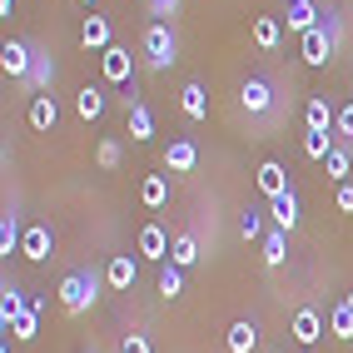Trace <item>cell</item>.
Listing matches in <instances>:
<instances>
[{
    "label": "cell",
    "instance_id": "1",
    "mask_svg": "<svg viewBox=\"0 0 353 353\" xmlns=\"http://www.w3.org/2000/svg\"><path fill=\"white\" fill-rule=\"evenodd\" d=\"M100 284H110V279H105V274H95V269L65 274V284H60V309H65V314H85L90 303L100 299Z\"/></svg>",
    "mask_w": 353,
    "mask_h": 353
},
{
    "label": "cell",
    "instance_id": "2",
    "mask_svg": "<svg viewBox=\"0 0 353 353\" xmlns=\"http://www.w3.org/2000/svg\"><path fill=\"white\" fill-rule=\"evenodd\" d=\"M145 60H150V70H170L174 60H179V40H174V30H170V20H154V26L145 30Z\"/></svg>",
    "mask_w": 353,
    "mask_h": 353
},
{
    "label": "cell",
    "instance_id": "3",
    "mask_svg": "<svg viewBox=\"0 0 353 353\" xmlns=\"http://www.w3.org/2000/svg\"><path fill=\"white\" fill-rule=\"evenodd\" d=\"M130 75H134L130 45H110V50L100 55V80H105V85H130Z\"/></svg>",
    "mask_w": 353,
    "mask_h": 353
},
{
    "label": "cell",
    "instance_id": "4",
    "mask_svg": "<svg viewBox=\"0 0 353 353\" xmlns=\"http://www.w3.org/2000/svg\"><path fill=\"white\" fill-rule=\"evenodd\" d=\"M30 65H35V45H26V40L0 45V70H6L10 80H30Z\"/></svg>",
    "mask_w": 353,
    "mask_h": 353
},
{
    "label": "cell",
    "instance_id": "5",
    "mask_svg": "<svg viewBox=\"0 0 353 353\" xmlns=\"http://www.w3.org/2000/svg\"><path fill=\"white\" fill-rule=\"evenodd\" d=\"M299 40H303V65H328L334 50H339L334 35H328V26H314L309 35H299Z\"/></svg>",
    "mask_w": 353,
    "mask_h": 353
},
{
    "label": "cell",
    "instance_id": "6",
    "mask_svg": "<svg viewBox=\"0 0 353 353\" xmlns=\"http://www.w3.org/2000/svg\"><path fill=\"white\" fill-rule=\"evenodd\" d=\"M80 45L85 50H110L114 45V30H110V15H85V26H80Z\"/></svg>",
    "mask_w": 353,
    "mask_h": 353
},
{
    "label": "cell",
    "instance_id": "7",
    "mask_svg": "<svg viewBox=\"0 0 353 353\" xmlns=\"http://www.w3.org/2000/svg\"><path fill=\"white\" fill-rule=\"evenodd\" d=\"M289 334H294L303 348H314V343L323 339V314H319V309H299L294 323H289Z\"/></svg>",
    "mask_w": 353,
    "mask_h": 353
},
{
    "label": "cell",
    "instance_id": "8",
    "mask_svg": "<svg viewBox=\"0 0 353 353\" xmlns=\"http://www.w3.org/2000/svg\"><path fill=\"white\" fill-rule=\"evenodd\" d=\"M50 249H55V234H50V224H30V229H26V239H20V254L40 264V259H50Z\"/></svg>",
    "mask_w": 353,
    "mask_h": 353
},
{
    "label": "cell",
    "instance_id": "9",
    "mask_svg": "<svg viewBox=\"0 0 353 353\" xmlns=\"http://www.w3.org/2000/svg\"><path fill=\"white\" fill-rule=\"evenodd\" d=\"M254 179H259V190H264V199H279V194H289V174H284V164H279V159H264Z\"/></svg>",
    "mask_w": 353,
    "mask_h": 353
},
{
    "label": "cell",
    "instance_id": "10",
    "mask_svg": "<svg viewBox=\"0 0 353 353\" xmlns=\"http://www.w3.org/2000/svg\"><path fill=\"white\" fill-rule=\"evenodd\" d=\"M199 164V150H194V139H174L170 150H164V170H174V174H190Z\"/></svg>",
    "mask_w": 353,
    "mask_h": 353
},
{
    "label": "cell",
    "instance_id": "11",
    "mask_svg": "<svg viewBox=\"0 0 353 353\" xmlns=\"http://www.w3.org/2000/svg\"><path fill=\"white\" fill-rule=\"evenodd\" d=\"M289 30L294 35H309L314 26H323V20H319V6H314V0H289Z\"/></svg>",
    "mask_w": 353,
    "mask_h": 353
},
{
    "label": "cell",
    "instance_id": "12",
    "mask_svg": "<svg viewBox=\"0 0 353 353\" xmlns=\"http://www.w3.org/2000/svg\"><path fill=\"white\" fill-rule=\"evenodd\" d=\"M179 110L190 114V120H209V90L199 80H190V85L179 90Z\"/></svg>",
    "mask_w": 353,
    "mask_h": 353
},
{
    "label": "cell",
    "instance_id": "13",
    "mask_svg": "<svg viewBox=\"0 0 353 353\" xmlns=\"http://www.w3.org/2000/svg\"><path fill=\"white\" fill-rule=\"evenodd\" d=\"M239 100H244V110H249V114H269V105H274V90H269V80H244Z\"/></svg>",
    "mask_w": 353,
    "mask_h": 353
},
{
    "label": "cell",
    "instance_id": "14",
    "mask_svg": "<svg viewBox=\"0 0 353 353\" xmlns=\"http://www.w3.org/2000/svg\"><path fill=\"white\" fill-rule=\"evenodd\" d=\"M224 348H229V353H254V348H259V328H254L249 319L229 323V334H224Z\"/></svg>",
    "mask_w": 353,
    "mask_h": 353
},
{
    "label": "cell",
    "instance_id": "15",
    "mask_svg": "<svg viewBox=\"0 0 353 353\" xmlns=\"http://www.w3.org/2000/svg\"><path fill=\"white\" fill-rule=\"evenodd\" d=\"M105 279H110V289H130L134 279H139V264H134L130 254H114L110 264H105Z\"/></svg>",
    "mask_w": 353,
    "mask_h": 353
},
{
    "label": "cell",
    "instance_id": "16",
    "mask_svg": "<svg viewBox=\"0 0 353 353\" xmlns=\"http://www.w3.org/2000/svg\"><path fill=\"white\" fill-rule=\"evenodd\" d=\"M170 234H164L159 224H145V229H139V254H145V259H170Z\"/></svg>",
    "mask_w": 353,
    "mask_h": 353
},
{
    "label": "cell",
    "instance_id": "17",
    "mask_svg": "<svg viewBox=\"0 0 353 353\" xmlns=\"http://www.w3.org/2000/svg\"><path fill=\"white\" fill-rule=\"evenodd\" d=\"M269 214H274V229H294L299 224V194L289 190V194H279V199H269Z\"/></svg>",
    "mask_w": 353,
    "mask_h": 353
},
{
    "label": "cell",
    "instance_id": "18",
    "mask_svg": "<svg viewBox=\"0 0 353 353\" xmlns=\"http://www.w3.org/2000/svg\"><path fill=\"white\" fill-rule=\"evenodd\" d=\"M10 334H15L20 343H30V339L40 334V299H30V303H26V309H20V314H15V323H10Z\"/></svg>",
    "mask_w": 353,
    "mask_h": 353
},
{
    "label": "cell",
    "instance_id": "19",
    "mask_svg": "<svg viewBox=\"0 0 353 353\" xmlns=\"http://www.w3.org/2000/svg\"><path fill=\"white\" fill-rule=\"evenodd\" d=\"M130 139H139V145H145V139H154V110H150L145 100L130 105Z\"/></svg>",
    "mask_w": 353,
    "mask_h": 353
},
{
    "label": "cell",
    "instance_id": "20",
    "mask_svg": "<svg viewBox=\"0 0 353 353\" xmlns=\"http://www.w3.org/2000/svg\"><path fill=\"white\" fill-rule=\"evenodd\" d=\"M139 204H145V209H164V204H170V179H164V174H145V184H139Z\"/></svg>",
    "mask_w": 353,
    "mask_h": 353
},
{
    "label": "cell",
    "instance_id": "21",
    "mask_svg": "<svg viewBox=\"0 0 353 353\" xmlns=\"http://www.w3.org/2000/svg\"><path fill=\"white\" fill-rule=\"evenodd\" d=\"M55 120H60L55 95H35L30 100V130H55Z\"/></svg>",
    "mask_w": 353,
    "mask_h": 353
},
{
    "label": "cell",
    "instance_id": "22",
    "mask_svg": "<svg viewBox=\"0 0 353 353\" xmlns=\"http://www.w3.org/2000/svg\"><path fill=\"white\" fill-rule=\"evenodd\" d=\"M75 114H80V120H100V114H105V90L100 85H85L75 95Z\"/></svg>",
    "mask_w": 353,
    "mask_h": 353
},
{
    "label": "cell",
    "instance_id": "23",
    "mask_svg": "<svg viewBox=\"0 0 353 353\" xmlns=\"http://www.w3.org/2000/svg\"><path fill=\"white\" fill-rule=\"evenodd\" d=\"M279 40H284V26H279L274 15H254V45L259 50H274Z\"/></svg>",
    "mask_w": 353,
    "mask_h": 353
},
{
    "label": "cell",
    "instance_id": "24",
    "mask_svg": "<svg viewBox=\"0 0 353 353\" xmlns=\"http://www.w3.org/2000/svg\"><path fill=\"white\" fill-rule=\"evenodd\" d=\"M50 80H55V60L50 55H45V50H35V65H30V90H35V95H45V90H50Z\"/></svg>",
    "mask_w": 353,
    "mask_h": 353
},
{
    "label": "cell",
    "instance_id": "25",
    "mask_svg": "<svg viewBox=\"0 0 353 353\" xmlns=\"http://www.w3.org/2000/svg\"><path fill=\"white\" fill-rule=\"evenodd\" d=\"M289 259V239H284V229H269L264 234V269H279Z\"/></svg>",
    "mask_w": 353,
    "mask_h": 353
},
{
    "label": "cell",
    "instance_id": "26",
    "mask_svg": "<svg viewBox=\"0 0 353 353\" xmlns=\"http://www.w3.org/2000/svg\"><path fill=\"white\" fill-rule=\"evenodd\" d=\"M334 120H339V114L328 110V100H323V95H314L309 105H303V125H309V130H328Z\"/></svg>",
    "mask_w": 353,
    "mask_h": 353
},
{
    "label": "cell",
    "instance_id": "27",
    "mask_svg": "<svg viewBox=\"0 0 353 353\" xmlns=\"http://www.w3.org/2000/svg\"><path fill=\"white\" fill-rule=\"evenodd\" d=\"M20 239H26V229H20V214H6L0 219V254H20Z\"/></svg>",
    "mask_w": 353,
    "mask_h": 353
},
{
    "label": "cell",
    "instance_id": "28",
    "mask_svg": "<svg viewBox=\"0 0 353 353\" xmlns=\"http://www.w3.org/2000/svg\"><path fill=\"white\" fill-rule=\"evenodd\" d=\"M328 334L353 343V309H348V303H334V309H328Z\"/></svg>",
    "mask_w": 353,
    "mask_h": 353
},
{
    "label": "cell",
    "instance_id": "29",
    "mask_svg": "<svg viewBox=\"0 0 353 353\" xmlns=\"http://www.w3.org/2000/svg\"><path fill=\"white\" fill-rule=\"evenodd\" d=\"M303 154H309V159H328V154H334V134H328V130H303Z\"/></svg>",
    "mask_w": 353,
    "mask_h": 353
},
{
    "label": "cell",
    "instance_id": "30",
    "mask_svg": "<svg viewBox=\"0 0 353 353\" xmlns=\"http://www.w3.org/2000/svg\"><path fill=\"white\" fill-rule=\"evenodd\" d=\"M26 303H30L26 294H20L15 284H6V289H0V323H6V328H10V323H15V314H20V309H26Z\"/></svg>",
    "mask_w": 353,
    "mask_h": 353
},
{
    "label": "cell",
    "instance_id": "31",
    "mask_svg": "<svg viewBox=\"0 0 353 353\" xmlns=\"http://www.w3.org/2000/svg\"><path fill=\"white\" fill-rule=\"evenodd\" d=\"M194 259H199V244H194V234H179V239H174V249H170V264L190 269Z\"/></svg>",
    "mask_w": 353,
    "mask_h": 353
},
{
    "label": "cell",
    "instance_id": "32",
    "mask_svg": "<svg viewBox=\"0 0 353 353\" xmlns=\"http://www.w3.org/2000/svg\"><path fill=\"white\" fill-rule=\"evenodd\" d=\"M179 289H184L179 264H164V269H159V294H164V299H179Z\"/></svg>",
    "mask_w": 353,
    "mask_h": 353
},
{
    "label": "cell",
    "instance_id": "33",
    "mask_svg": "<svg viewBox=\"0 0 353 353\" xmlns=\"http://www.w3.org/2000/svg\"><path fill=\"white\" fill-rule=\"evenodd\" d=\"M323 164H328V179H348V170H353V159H348L343 145H334V154H328Z\"/></svg>",
    "mask_w": 353,
    "mask_h": 353
},
{
    "label": "cell",
    "instance_id": "34",
    "mask_svg": "<svg viewBox=\"0 0 353 353\" xmlns=\"http://www.w3.org/2000/svg\"><path fill=\"white\" fill-rule=\"evenodd\" d=\"M239 234H244V239H259V234H264V214H259V209H244V214H239Z\"/></svg>",
    "mask_w": 353,
    "mask_h": 353
},
{
    "label": "cell",
    "instance_id": "35",
    "mask_svg": "<svg viewBox=\"0 0 353 353\" xmlns=\"http://www.w3.org/2000/svg\"><path fill=\"white\" fill-rule=\"evenodd\" d=\"M100 170H114V164H120V139H100Z\"/></svg>",
    "mask_w": 353,
    "mask_h": 353
},
{
    "label": "cell",
    "instance_id": "36",
    "mask_svg": "<svg viewBox=\"0 0 353 353\" xmlns=\"http://www.w3.org/2000/svg\"><path fill=\"white\" fill-rule=\"evenodd\" d=\"M120 353H154V348H150V339H145V334H125Z\"/></svg>",
    "mask_w": 353,
    "mask_h": 353
},
{
    "label": "cell",
    "instance_id": "37",
    "mask_svg": "<svg viewBox=\"0 0 353 353\" xmlns=\"http://www.w3.org/2000/svg\"><path fill=\"white\" fill-rule=\"evenodd\" d=\"M145 6H150V15H159V20H164V15H170V20L179 15V0H145Z\"/></svg>",
    "mask_w": 353,
    "mask_h": 353
},
{
    "label": "cell",
    "instance_id": "38",
    "mask_svg": "<svg viewBox=\"0 0 353 353\" xmlns=\"http://www.w3.org/2000/svg\"><path fill=\"white\" fill-rule=\"evenodd\" d=\"M334 134L353 139V105H343V110H339V120H334Z\"/></svg>",
    "mask_w": 353,
    "mask_h": 353
},
{
    "label": "cell",
    "instance_id": "39",
    "mask_svg": "<svg viewBox=\"0 0 353 353\" xmlns=\"http://www.w3.org/2000/svg\"><path fill=\"white\" fill-rule=\"evenodd\" d=\"M339 209H343V214H353V184H339Z\"/></svg>",
    "mask_w": 353,
    "mask_h": 353
},
{
    "label": "cell",
    "instance_id": "40",
    "mask_svg": "<svg viewBox=\"0 0 353 353\" xmlns=\"http://www.w3.org/2000/svg\"><path fill=\"white\" fill-rule=\"evenodd\" d=\"M15 10V0H0V15H10Z\"/></svg>",
    "mask_w": 353,
    "mask_h": 353
},
{
    "label": "cell",
    "instance_id": "41",
    "mask_svg": "<svg viewBox=\"0 0 353 353\" xmlns=\"http://www.w3.org/2000/svg\"><path fill=\"white\" fill-rule=\"evenodd\" d=\"M343 303H348V309H353V289H348V299H343Z\"/></svg>",
    "mask_w": 353,
    "mask_h": 353
},
{
    "label": "cell",
    "instance_id": "42",
    "mask_svg": "<svg viewBox=\"0 0 353 353\" xmlns=\"http://www.w3.org/2000/svg\"><path fill=\"white\" fill-rule=\"evenodd\" d=\"M80 6H95V0H80Z\"/></svg>",
    "mask_w": 353,
    "mask_h": 353
}]
</instances>
